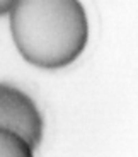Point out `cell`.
Segmentation results:
<instances>
[{"mask_svg": "<svg viewBox=\"0 0 138 157\" xmlns=\"http://www.w3.org/2000/svg\"><path fill=\"white\" fill-rule=\"evenodd\" d=\"M43 126L39 109L26 92L10 84H0V128L17 133L34 150L43 140Z\"/></svg>", "mask_w": 138, "mask_h": 157, "instance_id": "7a4b0ae2", "label": "cell"}, {"mask_svg": "<svg viewBox=\"0 0 138 157\" xmlns=\"http://www.w3.org/2000/svg\"><path fill=\"white\" fill-rule=\"evenodd\" d=\"M14 5H16V2H0V16L9 12V9H14Z\"/></svg>", "mask_w": 138, "mask_h": 157, "instance_id": "277c9868", "label": "cell"}, {"mask_svg": "<svg viewBox=\"0 0 138 157\" xmlns=\"http://www.w3.org/2000/svg\"><path fill=\"white\" fill-rule=\"evenodd\" d=\"M0 157H34L29 144L14 132L0 128Z\"/></svg>", "mask_w": 138, "mask_h": 157, "instance_id": "3957f363", "label": "cell"}, {"mask_svg": "<svg viewBox=\"0 0 138 157\" xmlns=\"http://www.w3.org/2000/svg\"><path fill=\"white\" fill-rule=\"evenodd\" d=\"M10 31L26 62L53 70L82 55L89 22L77 0H19L10 12Z\"/></svg>", "mask_w": 138, "mask_h": 157, "instance_id": "6da1fadb", "label": "cell"}]
</instances>
